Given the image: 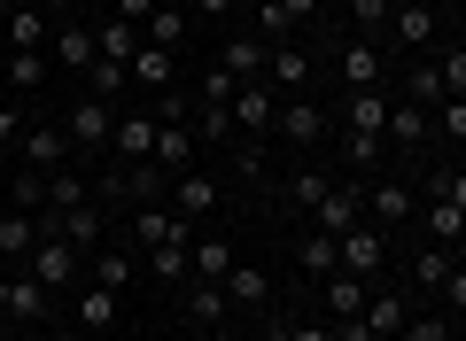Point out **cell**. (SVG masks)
Here are the masks:
<instances>
[{"label": "cell", "mask_w": 466, "mask_h": 341, "mask_svg": "<svg viewBox=\"0 0 466 341\" xmlns=\"http://www.w3.org/2000/svg\"><path fill=\"white\" fill-rule=\"evenodd\" d=\"M334 272L381 279V272H389V233H381V226H366V217H358L350 233H334Z\"/></svg>", "instance_id": "cell-1"}, {"label": "cell", "mask_w": 466, "mask_h": 341, "mask_svg": "<svg viewBox=\"0 0 466 341\" xmlns=\"http://www.w3.org/2000/svg\"><path fill=\"white\" fill-rule=\"evenodd\" d=\"M109 125H116V109H109V101H94V94H86V101H70V116H63V140H70V155H109Z\"/></svg>", "instance_id": "cell-2"}, {"label": "cell", "mask_w": 466, "mask_h": 341, "mask_svg": "<svg viewBox=\"0 0 466 341\" xmlns=\"http://www.w3.org/2000/svg\"><path fill=\"white\" fill-rule=\"evenodd\" d=\"M24 272H32L47 295H70V287H78V248H70L63 233H39L32 256H24Z\"/></svg>", "instance_id": "cell-3"}, {"label": "cell", "mask_w": 466, "mask_h": 341, "mask_svg": "<svg viewBox=\"0 0 466 341\" xmlns=\"http://www.w3.org/2000/svg\"><path fill=\"white\" fill-rule=\"evenodd\" d=\"M389 39H397L404 55H428L435 39H443V16H435L428 0H397V8H389ZM381 39V47H389Z\"/></svg>", "instance_id": "cell-4"}, {"label": "cell", "mask_w": 466, "mask_h": 341, "mask_svg": "<svg viewBox=\"0 0 466 341\" xmlns=\"http://www.w3.org/2000/svg\"><path fill=\"white\" fill-rule=\"evenodd\" d=\"M272 109H280V94H272L265 78H249L241 94L226 101V116H233V132H241V140H265V132H272Z\"/></svg>", "instance_id": "cell-5"}, {"label": "cell", "mask_w": 466, "mask_h": 341, "mask_svg": "<svg viewBox=\"0 0 466 341\" xmlns=\"http://www.w3.org/2000/svg\"><path fill=\"white\" fill-rule=\"evenodd\" d=\"M125 78H133V94H140V101H156V94H171V85H179V55L140 39V55L125 63Z\"/></svg>", "instance_id": "cell-6"}, {"label": "cell", "mask_w": 466, "mask_h": 341, "mask_svg": "<svg viewBox=\"0 0 466 341\" xmlns=\"http://www.w3.org/2000/svg\"><path fill=\"white\" fill-rule=\"evenodd\" d=\"M358 210H373V226L397 233V226H412V217H420V202H412V186H404V179H381V186L358 195Z\"/></svg>", "instance_id": "cell-7"}, {"label": "cell", "mask_w": 466, "mask_h": 341, "mask_svg": "<svg viewBox=\"0 0 466 341\" xmlns=\"http://www.w3.org/2000/svg\"><path fill=\"white\" fill-rule=\"evenodd\" d=\"M109 155H116V163H148V155H156V116H148V109H116Z\"/></svg>", "instance_id": "cell-8"}, {"label": "cell", "mask_w": 466, "mask_h": 341, "mask_svg": "<svg viewBox=\"0 0 466 341\" xmlns=\"http://www.w3.org/2000/svg\"><path fill=\"white\" fill-rule=\"evenodd\" d=\"M47 318H55V295L16 264V272H8V318L0 326H47Z\"/></svg>", "instance_id": "cell-9"}, {"label": "cell", "mask_w": 466, "mask_h": 341, "mask_svg": "<svg viewBox=\"0 0 466 341\" xmlns=\"http://www.w3.org/2000/svg\"><path fill=\"white\" fill-rule=\"evenodd\" d=\"M272 132H280V140H296V147H319V140H327V109H319V101H280V109H272Z\"/></svg>", "instance_id": "cell-10"}, {"label": "cell", "mask_w": 466, "mask_h": 341, "mask_svg": "<svg viewBox=\"0 0 466 341\" xmlns=\"http://www.w3.org/2000/svg\"><path fill=\"white\" fill-rule=\"evenodd\" d=\"M171 241H195V226L179 210H164V202H140L133 210V248H171Z\"/></svg>", "instance_id": "cell-11"}, {"label": "cell", "mask_w": 466, "mask_h": 341, "mask_svg": "<svg viewBox=\"0 0 466 341\" xmlns=\"http://www.w3.org/2000/svg\"><path fill=\"white\" fill-rule=\"evenodd\" d=\"M16 163H24V171H63V163H70V140H63V125H24V140H16Z\"/></svg>", "instance_id": "cell-12"}, {"label": "cell", "mask_w": 466, "mask_h": 341, "mask_svg": "<svg viewBox=\"0 0 466 341\" xmlns=\"http://www.w3.org/2000/svg\"><path fill=\"white\" fill-rule=\"evenodd\" d=\"M233 264H241V256H233L226 233H202V226H195V241H187V279H210V287H218Z\"/></svg>", "instance_id": "cell-13"}, {"label": "cell", "mask_w": 466, "mask_h": 341, "mask_svg": "<svg viewBox=\"0 0 466 341\" xmlns=\"http://www.w3.org/2000/svg\"><path fill=\"white\" fill-rule=\"evenodd\" d=\"M265 39H257V32H226V39H218V70H233V78H241V85H249V78H265Z\"/></svg>", "instance_id": "cell-14"}, {"label": "cell", "mask_w": 466, "mask_h": 341, "mask_svg": "<svg viewBox=\"0 0 466 341\" xmlns=\"http://www.w3.org/2000/svg\"><path fill=\"white\" fill-rule=\"evenodd\" d=\"M389 125V85H350L342 94V132H381Z\"/></svg>", "instance_id": "cell-15"}, {"label": "cell", "mask_w": 466, "mask_h": 341, "mask_svg": "<svg viewBox=\"0 0 466 341\" xmlns=\"http://www.w3.org/2000/svg\"><path fill=\"white\" fill-rule=\"evenodd\" d=\"M171 210H179L187 226H202V217L218 210V179L210 171H179V179H171Z\"/></svg>", "instance_id": "cell-16"}, {"label": "cell", "mask_w": 466, "mask_h": 341, "mask_svg": "<svg viewBox=\"0 0 466 341\" xmlns=\"http://www.w3.org/2000/svg\"><path fill=\"white\" fill-rule=\"evenodd\" d=\"M156 171H164V179H179V171H195V132H187V116L179 125H156Z\"/></svg>", "instance_id": "cell-17"}, {"label": "cell", "mask_w": 466, "mask_h": 341, "mask_svg": "<svg viewBox=\"0 0 466 341\" xmlns=\"http://www.w3.org/2000/svg\"><path fill=\"white\" fill-rule=\"evenodd\" d=\"M47 63H63V70H94V24H55V39H47Z\"/></svg>", "instance_id": "cell-18"}, {"label": "cell", "mask_w": 466, "mask_h": 341, "mask_svg": "<svg viewBox=\"0 0 466 341\" xmlns=\"http://www.w3.org/2000/svg\"><path fill=\"white\" fill-rule=\"evenodd\" d=\"M404 318H412V295H397V287H373L366 310H358L366 334H404Z\"/></svg>", "instance_id": "cell-19"}, {"label": "cell", "mask_w": 466, "mask_h": 341, "mask_svg": "<svg viewBox=\"0 0 466 341\" xmlns=\"http://www.w3.org/2000/svg\"><path fill=\"white\" fill-rule=\"evenodd\" d=\"M8 39H16V55H47L55 16H47V8H32V0H16V8H8Z\"/></svg>", "instance_id": "cell-20"}, {"label": "cell", "mask_w": 466, "mask_h": 341, "mask_svg": "<svg viewBox=\"0 0 466 341\" xmlns=\"http://www.w3.org/2000/svg\"><path fill=\"white\" fill-rule=\"evenodd\" d=\"M265 70H272L265 85H272L280 101H296L303 85H311V55H303V47H272V55H265Z\"/></svg>", "instance_id": "cell-21"}, {"label": "cell", "mask_w": 466, "mask_h": 341, "mask_svg": "<svg viewBox=\"0 0 466 341\" xmlns=\"http://www.w3.org/2000/svg\"><path fill=\"white\" fill-rule=\"evenodd\" d=\"M70 326H78L86 341L116 334V295H109V287H78V318H70Z\"/></svg>", "instance_id": "cell-22"}, {"label": "cell", "mask_w": 466, "mask_h": 341, "mask_svg": "<svg viewBox=\"0 0 466 341\" xmlns=\"http://www.w3.org/2000/svg\"><path fill=\"white\" fill-rule=\"evenodd\" d=\"M334 70H342V94L350 85H381V39H350Z\"/></svg>", "instance_id": "cell-23"}, {"label": "cell", "mask_w": 466, "mask_h": 341, "mask_svg": "<svg viewBox=\"0 0 466 341\" xmlns=\"http://www.w3.org/2000/svg\"><path fill=\"white\" fill-rule=\"evenodd\" d=\"M187 326H195V334H218V326H226V287L187 279Z\"/></svg>", "instance_id": "cell-24"}, {"label": "cell", "mask_w": 466, "mask_h": 341, "mask_svg": "<svg viewBox=\"0 0 466 341\" xmlns=\"http://www.w3.org/2000/svg\"><path fill=\"white\" fill-rule=\"evenodd\" d=\"M319 287H327V318H358V310H366V295H373V279H358V272H327Z\"/></svg>", "instance_id": "cell-25"}, {"label": "cell", "mask_w": 466, "mask_h": 341, "mask_svg": "<svg viewBox=\"0 0 466 341\" xmlns=\"http://www.w3.org/2000/svg\"><path fill=\"white\" fill-rule=\"evenodd\" d=\"M381 140H397V147H428V140H435V125H428V109H412V101H389Z\"/></svg>", "instance_id": "cell-26"}, {"label": "cell", "mask_w": 466, "mask_h": 341, "mask_svg": "<svg viewBox=\"0 0 466 341\" xmlns=\"http://www.w3.org/2000/svg\"><path fill=\"white\" fill-rule=\"evenodd\" d=\"M0 195H8V202H0V210H47V171H24V163H8V186H0Z\"/></svg>", "instance_id": "cell-27"}, {"label": "cell", "mask_w": 466, "mask_h": 341, "mask_svg": "<svg viewBox=\"0 0 466 341\" xmlns=\"http://www.w3.org/2000/svg\"><path fill=\"white\" fill-rule=\"evenodd\" d=\"M39 241V217L32 210H0V264H24Z\"/></svg>", "instance_id": "cell-28"}, {"label": "cell", "mask_w": 466, "mask_h": 341, "mask_svg": "<svg viewBox=\"0 0 466 341\" xmlns=\"http://www.w3.org/2000/svg\"><path fill=\"white\" fill-rule=\"evenodd\" d=\"M94 55H101V63H133V55H140V32H133L125 16H101V24H94Z\"/></svg>", "instance_id": "cell-29"}, {"label": "cell", "mask_w": 466, "mask_h": 341, "mask_svg": "<svg viewBox=\"0 0 466 341\" xmlns=\"http://www.w3.org/2000/svg\"><path fill=\"white\" fill-rule=\"evenodd\" d=\"M311 217H319V233H350L358 217H366V210H358V186H327Z\"/></svg>", "instance_id": "cell-30"}, {"label": "cell", "mask_w": 466, "mask_h": 341, "mask_svg": "<svg viewBox=\"0 0 466 341\" xmlns=\"http://www.w3.org/2000/svg\"><path fill=\"white\" fill-rule=\"evenodd\" d=\"M412 226H420V233H435V248H459V233H466V202H428Z\"/></svg>", "instance_id": "cell-31"}, {"label": "cell", "mask_w": 466, "mask_h": 341, "mask_svg": "<svg viewBox=\"0 0 466 341\" xmlns=\"http://www.w3.org/2000/svg\"><path fill=\"white\" fill-rule=\"evenodd\" d=\"M55 233H63V241L78 248V256H94L109 226H101V210H94V202H78V210H63V226H55Z\"/></svg>", "instance_id": "cell-32"}, {"label": "cell", "mask_w": 466, "mask_h": 341, "mask_svg": "<svg viewBox=\"0 0 466 341\" xmlns=\"http://www.w3.org/2000/svg\"><path fill=\"white\" fill-rule=\"evenodd\" d=\"M47 55H0V85H8V94H39V85H47Z\"/></svg>", "instance_id": "cell-33"}, {"label": "cell", "mask_w": 466, "mask_h": 341, "mask_svg": "<svg viewBox=\"0 0 466 341\" xmlns=\"http://www.w3.org/2000/svg\"><path fill=\"white\" fill-rule=\"evenodd\" d=\"M334 147H342V163H350V171H381V155H389V140H381V132H342V125H334Z\"/></svg>", "instance_id": "cell-34"}, {"label": "cell", "mask_w": 466, "mask_h": 341, "mask_svg": "<svg viewBox=\"0 0 466 341\" xmlns=\"http://www.w3.org/2000/svg\"><path fill=\"white\" fill-rule=\"evenodd\" d=\"M86 94L109 101V109H125V101H133V78H125V63H101V55H94V70H86Z\"/></svg>", "instance_id": "cell-35"}, {"label": "cell", "mask_w": 466, "mask_h": 341, "mask_svg": "<svg viewBox=\"0 0 466 341\" xmlns=\"http://www.w3.org/2000/svg\"><path fill=\"white\" fill-rule=\"evenodd\" d=\"M187 132H195L202 147H233V140H241V132H233V116L210 109V101H195V109H187Z\"/></svg>", "instance_id": "cell-36"}, {"label": "cell", "mask_w": 466, "mask_h": 341, "mask_svg": "<svg viewBox=\"0 0 466 341\" xmlns=\"http://www.w3.org/2000/svg\"><path fill=\"white\" fill-rule=\"evenodd\" d=\"M218 287H226V303H257V310H265V303H272V279H265V272H257V264H233V272H226V279H218Z\"/></svg>", "instance_id": "cell-37"}, {"label": "cell", "mask_w": 466, "mask_h": 341, "mask_svg": "<svg viewBox=\"0 0 466 341\" xmlns=\"http://www.w3.org/2000/svg\"><path fill=\"white\" fill-rule=\"evenodd\" d=\"M187 32H195V24H187V16H179V8H164V0H156V16H148V24H140V39H148V47H171V55H179V47H187Z\"/></svg>", "instance_id": "cell-38"}, {"label": "cell", "mask_w": 466, "mask_h": 341, "mask_svg": "<svg viewBox=\"0 0 466 341\" xmlns=\"http://www.w3.org/2000/svg\"><path fill=\"white\" fill-rule=\"evenodd\" d=\"M78 202H94V195H86V171H78V163H63V171H47V210L63 217V210H78Z\"/></svg>", "instance_id": "cell-39"}, {"label": "cell", "mask_w": 466, "mask_h": 341, "mask_svg": "<svg viewBox=\"0 0 466 341\" xmlns=\"http://www.w3.org/2000/svg\"><path fill=\"white\" fill-rule=\"evenodd\" d=\"M451 264H459V248H420V256H412V287L420 295H435V287H443V279H451Z\"/></svg>", "instance_id": "cell-40"}, {"label": "cell", "mask_w": 466, "mask_h": 341, "mask_svg": "<svg viewBox=\"0 0 466 341\" xmlns=\"http://www.w3.org/2000/svg\"><path fill=\"white\" fill-rule=\"evenodd\" d=\"M94 287H109V295L133 287V248H94Z\"/></svg>", "instance_id": "cell-41"}, {"label": "cell", "mask_w": 466, "mask_h": 341, "mask_svg": "<svg viewBox=\"0 0 466 341\" xmlns=\"http://www.w3.org/2000/svg\"><path fill=\"white\" fill-rule=\"evenodd\" d=\"M404 101H412V109H443V78H435V63H412V78H404Z\"/></svg>", "instance_id": "cell-42"}, {"label": "cell", "mask_w": 466, "mask_h": 341, "mask_svg": "<svg viewBox=\"0 0 466 341\" xmlns=\"http://www.w3.org/2000/svg\"><path fill=\"white\" fill-rule=\"evenodd\" d=\"M451 334H459V318H443V310H412L397 341H451Z\"/></svg>", "instance_id": "cell-43"}, {"label": "cell", "mask_w": 466, "mask_h": 341, "mask_svg": "<svg viewBox=\"0 0 466 341\" xmlns=\"http://www.w3.org/2000/svg\"><path fill=\"white\" fill-rule=\"evenodd\" d=\"M148 279H164V287H187V241L148 248Z\"/></svg>", "instance_id": "cell-44"}, {"label": "cell", "mask_w": 466, "mask_h": 341, "mask_svg": "<svg viewBox=\"0 0 466 341\" xmlns=\"http://www.w3.org/2000/svg\"><path fill=\"white\" fill-rule=\"evenodd\" d=\"M389 8H397V0H350V24H358V39H381V32H389Z\"/></svg>", "instance_id": "cell-45"}, {"label": "cell", "mask_w": 466, "mask_h": 341, "mask_svg": "<svg viewBox=\"0 0 466 341\" xmlns=\"http://www.w3.org/2000/svg\"><path fill=\"white\" fill-rule=\"evenodd\" d=\"M435 78H443V101H466V47L435 55Z\"/></svg>", "instance_id": "cell-46"}, {"label": "cell", "mask_w": 466, "mask_h": 341, "mask_svg": "<svg viewBox=\"0 0 466 341\" xmlns=\"http://www.w3.org/2000/svg\"><path fill=\"white\" fill-rule=\"evenodd\" d=\"M257 39H272V47H288V39H296V24H288L280 0H257Z\"/></svg>", "instance_id": "cell-47"}, {"label": "cell", "mask_w": 466, "mask_h": 341, "mask_svg": "<svg viewBox=\"0 0 466 341\" xmlns=\"http://www.w3.org/2000/svg\"><path fill=\"white\" fill-rule=\"evenodd\" d=\"M296 256H303V272H311V279H327L334 272V233H303Z\"/></svg>", "instance_id": "cell-48"}, {"label": "cell", "mask_w": 466, "mask_h": 341, "mask_svg": "<svg viewBox=\"0 0 466 341\" xmlns=\"http://www.w3.org/2000/svg\"><path fill=\"white\" fill-rule=\"evenodd\" d=\"M327 171H296V179H288V202H296V210H319V195H327Z\"/></svg>", "instance_id": "cell-49"}, {"label": "cell", "mask_w": 466, "mask_h": 341, "mask_svg": "<svg viewBox=\"0 0 466 341\" xmlns=\"http://www.w3.org/2000/svg\"><path fill=\"white\" fill-rule=\"evenodd\" d=\"M233 94H241V78H233V70H218V63L202 70V94H195V101H210V109H226Z\"/></svg>", "instance_id": "cell-50"}, {"label": "cell", "mask_w": 466, "mask_h": 341, "mask_svg": "<svg viewBox=\"0 0 466 341\" xmlns=\"http://www.w3.org/2000/svg\"><path fill=\"white\" fill-rule=\"evenodd\" d=\"M16 140H24V109L0 101V155H16Z\"/></svg>", "instance_id": "cell-51"}, {"label": "cell", "mask_w": 466, "mask_h": 341, "mask_svg": "<svg viewBox=\"0 0 466 341\" xmlns=\"http://www.w3.org/2000/svg\"><path fill=\"white\" fill-rule=\"evenodd\" d=\"M109 16H125V24H133V32H140V24L156 16V0H109Z\"/></svg>", "instance_id": "cell-52"}, {"label": "cell", "mask_w": 466, "mask_h": 341, "mask_svg": "<svg viewBox=\"0 0 466 341\" xmlns=\"http://www.w3.org/2000/svg\"><path fill=\"white\" fill-rule=\"evenodd\" d=\"M233 8H241V0H195V16H202V24H226Z\"/></svg>", "instance_id": "cell-53"}, {"label": "cell", "mask_w": 466, "mask_h": 341, "mask_svg": "<svg viewBox=\"0 0 466 341\" xmlns=\"http://www.w3.org/2000/svg\"><path fill=\"white\" fill-rule=\"evenodd\" d=\"M288 8V24H303V16H319V0H280Z\"/></svg>", "instance_id": "cell-54"}, {"label": "cell", "mask_w": 466, "mask_h": 341, "mask_svg": "<svg viewBox=\"0 0 466 341\" xmlns=\"http://www.w3.org/2000/svg\"><path fill=\"white\" fill-rule=\"evenodd\" d=\"M32 8H47V16H70V8H78V0H32Z\"/></svg>", "instance_id": "cell-55"}, {"label": "cell", "mask_w": 466, "mask_h": 341, "mask_svg": "<svg viewBox=\"0 0 466 341\" xmlns=\"http://www.w3.org/2000/svg\"><path fill=\"white\" fill-rule=\"evenodd\" d=\"M47 341H86V334H78V326H47Z\"/></svg>", "instance_id": "cell-56"}, {"label": "cell", "mask_w": 466, "mask_h": 341, "mask_svg": "<svg viewBox=\"0 0 466 341\" xmlns=\"http://www.w3.org/2000/svg\"><path fill=\"white\" fill-rule=\"evenodd\" d=\"M8 8H16V0H0V24H8Z\"/></svg>", "instance_id": "cell-57"}, {"label": "cell", "mask_w": 466, "mask_h": 341, "mask_svg": "<svg viewBox=\"0 0 466 341\" xmlns=\"http://www.w3.org/2000/svg\"><path fill=\"white\" fill-rule=\"evenodd\" d=\"M0 186H8V155H0Z\"/></svg>", "instance_id": "cell-58"}, {"label": "cell", "mask_w": 466, "mask_h": 341, "mask_svg": "<svg viewBox=\"0 0 466 341\" xmlns=\"http://www.w3.org/2000/svg\"><path fill=\"white\" fill-rule=\"evenodd\" d=\"M202 341H233V334H202Z\"/></svg>", "instance_id": "cell-59"}]
</instances>
